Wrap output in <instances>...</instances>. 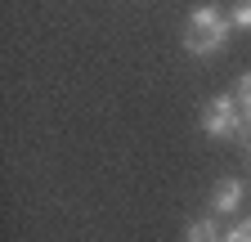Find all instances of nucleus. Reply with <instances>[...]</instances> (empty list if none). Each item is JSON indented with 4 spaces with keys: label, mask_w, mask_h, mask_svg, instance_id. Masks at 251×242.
<instances>
[{
    "label": "nucleus",
    "mask_w": 251,
    "mask_h": 242,
    "mask_svg": "<svg viewBox=\"0 0 251 242\" xmlns=\"http://www.w3.org/2000/svg\"><path fill=\"white\" fill-rule=\"evenodd\" d=\"M233 103H238V112H242V121H251V72L238 81V90H233Z\"/></svg>",
    "instance_id": "obj_5"
},
{
    "label": "nucleus",
    "mask_w": 251,
    "mask_h": 242,
    "mask_svg": "<svg viewBox=\"0 0 251 242\" xmlns=\"http://www.w3.org/2000/svg\"><path fill=\"white\" fill-rule=\"evenodd\" d=\"M225 41H229V23L220 18V9L198 5L188 27H184V49L188 54H215V49H225Z\"/></svg>",
    "instance_id": "obj_1"
},
{
    "label": "nucleus",
    "mask_w": 251,
    "mask_h": 242,
    "mask_svg": "<svg viewBox=\"0 0 251 242\" xmlns=\"http://www.w3.org/2000/svg\"><path fill=\"white\" fill-rule=\"evenodd\" d=\"M238 202H242V184L238 179H220L215 193H211V206L220 211V216H229V211H238Z\"/></svg>",
    "instance_id": "obj_3"
},
{
    "label": "nucleus",
    "mask_w": 251,
    "mask_h": 242,
    "mask_svg": "<svg viewBox=\"0 0 251 242\" xmlns=\"http://www.w3.org/2000/svg\"><path fill=\"white\" fill-rule=\"evenodd\" d=\"M229 242H251V220H238L229 229Z\"/></svg>",
    "instance_id": "obj_7"
},
{
    "label": "nucleus",
    "mask_w": 251,
    "mask_h": 242,
    "mask_svg": "<svg viewBox=\"0 0 251 242\" xmlns=\"http://www.w3.org/2000/svg\"><path fill=\"white\" fill-rule=\"evenodd\" d=\"M202 126H206V135L229 139V135L242 126V112H238L233 95H220V99H211V103H206V112H202Z\"/></svg>",
    "instance_id": "obj_2"
},
{
    "label": "nucleus",
    "mask_w": 251,
    "mask_h": 242,
    "mask_svg": "<svg viewBox=\"0 0 251 242\" xmlns=\"http://www.w3.org/2000/svg\"><path fill=\"white\" fill-rule=\"evenodd\" d=\"M233 27H251V0H238L233 5Z\"/></svg>",
    "instance_id": "obj_6"
},
{
    "label": "nucleus",
    "mask_w": 251,
    "mask_h": 242,
    "mask_svg": "<svg viewBox=\"0 0 251 242\" xmlns=\"http://www.w3.org/2000/svg\"><path fill=\"white\" fill-rule=\"evenodd\" d=\"M188 242H229V238H220L211 220H198V224H188Z\"/></svg>",
    "instance_id": "obj_4"
}]
</instances>
